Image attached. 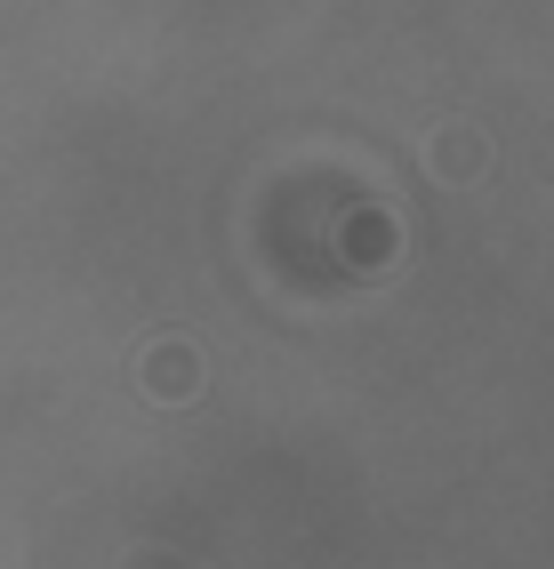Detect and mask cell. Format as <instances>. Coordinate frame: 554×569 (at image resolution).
I'll return each mask as SVG.
<instances>
[{"label": "cell", "instance_id": "6da1fadb", "mask_svg": "<svg viewBox=\"0 0 554 569\" xmlns=\"http://www.w3.org/2000/svg\"><path fill=\"white\" fill-rule=\"evenodd\" d=\"M145 386H154V393H194L201 386V361L185 353V346H161L154 361H145Z\"/></svg>", "mask_w": 554, "mask_h": 569}, {"label": "cell", "instance_id": "7a4b0ae2", "mask_svg": "<svg viewBox=\"0 0 554 569\" xmlns=\"http://www.w3.org/2000/svg\"><path fill=\"white\" fill-rule=\"evenodd\" d=\"M434 177H483V137H434Z\"/></svg>", "mask_w": 554, "mask_h": 569}]
</instances>
